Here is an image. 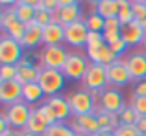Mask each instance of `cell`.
Here are the masks:
<instances>
[{
	"mask_svg": "<svg viewBox=\"0 0 146 136\" xmlns=\"http://www.w3.org/2000/svg\"><path fill=\"white\" fill-rule=\"evenodd\" d=\"M98 94L100 92H91V90H87V88L72 90L67 96L68 105H70L72 118H76V116H85V114H96Z\"/></svg>",
	"mask_w": 146,
	"mask_h": 136,
	"instance_id": "6da1fadb",
	"label": "cell"
},
{
	"mask_svg": "<svg viewBox=\"0 0 146 136\" xmlns=\"http://www.w3.org/2000/svg\"><path fill=\"white\" fill-rule=\"evenodd\" d=\"M128 107L124 99V94L120 92V88H113V86H107L102 92L98 94V110L102 112H109V114H120L124 109Z\"/></svg>",
	"mask_w": 146,
	"mask_h": 136,
	"instance_id": "7a4b0ae2",
	"label": "cell"
},
{
	"mask_svg": "<svg viewBox=\"0 0 146 136\" xmlns=\"http://www.w3.org/2000/svg\"><path fill=\"white\" fill-rule=\"evenodd\" d=\"M43 88L44 96L52 97V96H59V92L65 88L67 77L63 75L61 70H52V68H41L39 74V81H37Z\"/></svg>",
	"mask_w": 146,
	"mask_h": 136,
	"instance_id": "3957f363",
	"label": "cell"
},
{
	"mask_svg": "<svg viewBox=\"0 0 146 136\" xmlns=\"http://www.w3.org/2000/svg\"><path fill=\"white\" fill-rule=\"evenodd\" d=\"M70 52L59 44V46H43V50L39 52V66L41 68H52V70H63L67 57Z\"/></svg>",
	"mask_w": 146,
	"mask_h": 136,
	"instance_id": "277c9868",
	"label": "cell"
},
{
	"mask_svg": "<svg viewBox=\"0 0 146 136\" xmlns=\"http://www.w3.org/2000/svg\"><path fill=\"white\" fill-rule=\"evenodd\" d=\"M32 112H33V109L30 107L28 103L19 101V103H15V105L6 107V110L2 112V116L7 120V123H9L11 129L24 131L26 125H28V120H30V116H32Z\"/></svg>",
	"mask_w": 146,
	"mask_h": 136,
	"instance_id": "5b68a950",
	"label": "cell"
},
{
	"mask_svg": "<svg viewBox=\"0 0 146 136\" xmlns=\"http://www.w3.org/2000/svg\"><path fill=\"white\" fill-rule=\"evenodd\" d=\"M89 65H91V61L85 54H82V52H70L61 72H63V75L67 79H70V81H82L85 72H87V68H89Z\"/></svg>",
	"mask_w": 146,
	"mask_h": 136,
	"instance_id": "8992f818",
	"label": "cell"
},
{
	"mask_svg": "<svg viewBox=\"0 0 146 136\" xmlns=\"http://www.w3.org/2000/svg\"><path fill=\"white\" fill-rule=\"evenodd\" d=\"M82 83H83V88L91 90V92H102L104 88H107L109 81H107L106 66L98 65V63H91L85 75H83V79H82Z\"/></svg>",
	"mask_w": 146,
	"mask_h": 136,
	"instance_id": "52a82bcc",
	"label": "cell"
},
{
	"mask_svg": "<svg viewBox=\"0 0 146 136\" xmlns=\"http://www.w3.org/2000/svg\"><path fill=\"white\" fill-rule=\"evenodd\" d=\"M24 59V48L11 37L2 35L0 39V65H19Z\"/></svg>",
	"mask_w": 146,
	"mask_h": 136,
	"instance_id": "ba28073f",
	"label": "cell"
},
{
	"mask_svg": "<svg viewBox=\"0 0 146 136\" xmlns=\"http://www.w3.org/2000/svg\"><path fill=\"white\" fill-rule=\"evenodd\" d=\"M87 37H89V28L85 24V18L74 22V24L65 26V42L72 48H85Z\"/></svg>",
	"mask_w": 146,
	"mask_h": 136,
	"instance_id": "9c48e42d",
	"label": "cell"
},
{
	"mask_svg": "<svg viewBox=\"0 0 146 136\" xmlns=\"http://www.w3.org/2000/svg\"><path fill=\"white\" fill-rule=\"evenodd\" d=\"M106 70H107L109 86H113V88H122V86L129 85V81H133L131 74H129L128 66H126V63H124V59H117L113 65L106 66Z\"/></svg>",
	"mask_w": 146,
	"mask_h": 136,
	"instance_id": "30bf717a",
	"label": "cell"
},
{
	"mask_svg": "<svg viewBox=\"0 0 146 136\" xmlns=\"http://www.w3.org/2000/svg\"><path fill=\"white\" fill-rule=\"evenodd\" d=\"M122 59H124L133 81L146 79V54L144 52H131V54H128Z\"/></svg>",
	"mask_w": 146,
	"mask_h": 136,
	"instance_id": "8fae6325",
	"label": "cell"
},
{
	"mask_svg": "<svg viewBox=\"0 0 146 136\" xmlns=\"http://www.w3.org/2000/svg\"><path fill=\"white\" fill-rule=\"evenodd\" d=\"M82 20V6L80 2H72L70 6H59L54 11V22H59L61 26H68Z\"/></svg>",
	"mask_w": 146,
	"mask_h": 136,
	"instance_id": "7c38bea8",
	"label": "cell"
},
{
	"mask_svg": "<svg viewBox=\"0 0 146 136\" xmlns=\"http://www.w3.org/2000/svg\"><path fill=\"white\" fill-rule=\"evenodd\" d=\"M0 101L6 107L22 101V85L17 79L15 81H2L0 83Z\"/></svg>",
	"mask_w": 146,
	"mask_h": 136,
	"instance_id": "4fadbf2b",
	"label": "cell"
},
{
	"mask_svg": "<svg viewBox=\"0 0 146 136\" xmlns=\"http://www.w3.org/2000/svg\"><path fill=\"white\" fill-rule=\"evenodd\" d=\"M70 127L74 129V133H82V134H87V136H94L96 133H100V125H98L96 114L76 116V118H72Z\"/></svg>",
	"mask_w": 146,
	"mask_h": 136,
	"instance_id": "5bb4252c",
	"label": "cell"
},
{
	"mask_svg": "<svg viewBox=\"0 0 146 136\" xmlns=\"http://www.w3.org/2000/svg\"><path fill=\"white\" fill-rule=\"evenodd\" d=\"M120 35H122V41H124L126 44L129 46H141L146 37V29L143 28V26L139 24V22H129V24L122 26L120 28Z\"/></svg>",
	"mask_w": 146,
	"mask_h": 136,
	"instance_id": "9a60e30c",
	"label": "cell"
},
{
	"mask_svg": "<svg viewBox=\"0 0 146 136\" xmlns=\"http://www.w3.org/2000/svg\"><path fill=\"white\" fill-rule=\"evenodd\" d=\"M41 74V66L33 65L28 59H22L17 65V81L21 85H30V83H37Z\"/></svg>",
	"mask_w": 146,
	"mask_h": 136,
	"instance_id": "2e32d148",
	"label": "cell"
},
{
	"mask_svg": "<svg viewBox=\"0 0 146 136\" xmlns=\"http://www.w3.org/2000/svg\"><path fill=\"white\" fill-rule=\"evenodd\" d=\"M65 42V26L59 22H50L43 28V46H59Z\"/></svg>",
	"mask_w": 146,
	"mask_h": 136,
	"instance_id": "e0dca14e",
	"label": "cell"
},
{
	"mask_svg": "<svg viewBox=\"0 0 146 136\" xmlns=\"http://www.w3.org/2000/svg\"><path fill=\"white\" fill-rule=\"evenodd\" d=\"M35 0H21V2H15L13 7H15V15H17V20L22 22V24H32L35 22V6H33Z\"/></svg>",
	"mask_w": 146,
	"mask_h": 136,
	"instance_id": "ac0fdd59",
	"label": "cell"
},
{
	"mask_svg": "<svg viewBox=\"0 0 146 136\" xmlns=\"http://www.w3.org/2000/svg\"><path fill=\"white\" fill-rule=\"evenodd\" d=\"M21 44H22V48H28V50L37 48L39 44H43V28H41L37 22L28 24V26H26V33H24V37H22Z\"/></svg>",
	"mask_w": 146,
	"mask_h": 136,
	"instance_id": "d6986e66",
	"label": "cell"
},
{
	"mask_svg": "<svg viewBox=\"0 0 146 136\" xmlns=\"http://www.w3.org/2000/svg\"><path fill=\"white\" fill-rule=\"evenodd\" d=\"M46 103L52 107V110L56 112L57 122H67V120L72 116L70 105H68L67 97H63V96H52V97H46Z\"/></svg>",
	"mask_w": 146,
	"mask_h": 136,
	"instance_id": "ffe728a7",
	"label": "cell"
},
{
	"mask_svg": "<svg viewBox=\"0 0 146 136\" xmlns=\"http://www.w3.org/2000/svg\"><path fill=\"white\" fill-rule=\"evenodd\" d=\"M87 57H89L91 63H98V65H104V66H109L113 65L117 59H120L113 50H111L109 44H104L100 50L96 52H87Z\"/></svg>",
	"mask_w": 146,
	"mask_h": 136,
	"instance_id": "44dd1931",
	"label": "cell"
},
{
	"mask_svg": "<svg viewBox=\"0 0 146 136\" xmlns=\"http://www.w3.org/2000/svg\"><path fill=\"white\" fill-rule=\"evenodd\" d=\"M93 6H94V11H96L100 17H104L106 20L107 18H117L118 11H120L118 0H98V2L93 4Z\"/></svg>",
	"mask_w": 146,
	"mask_h": 136,
	"instance_id": "7402d4cb",
	"label": "cell"
},
{
	"mask_svg": "<svg viewBox=\"0 0 146 136\" xmlns=\"http://www.w3.org/2000/svg\"><path fill=\"white\" fill-rule=\"evenodd\" d=\"M44 97V92L41 88L39 83H30V85H22V101L28 103L30 107L35 103H39L41 99ZM43 103V101H41Z\"/></svg>",
	"mask_w": 146,
	"mask_h": 136,
	"instance_id": "603a6c76",
	"label": "cell"
},
{
	"mask_svg": "<svg viewBox=\"0 0 146 136\" xmlns=\"http://www.w3.org/2000/svg\"><path fill=\"white\" fill-rule=\"evenodd\" d=\"M46 129H48V125L39 118V116H37L35 109H33L32 116H30V120H28V125H26V129H24V133H30L33 136H43L44 133H46Z\"/></svg>",
	"mask_w": 146,
	"mask_h": 136,
	"instance_id": "cb8c5ba5",
	"label": "cell"
},
{
	"mask_svg": "<svg viewBox=\"0 0 146 136\" xmlns=\"http://www.w3.org/2000/svg\"><path fill=\"white\" fill-rule=\"evenodd\" d=\"M74 129L70 127V123L67 122H56L54 125H50L46 129V133L43 136H74Z\"/></svg>",
	"mask_w": 146,
	"mask_h": 136,
	"instance_id": "d4e9b609",
	"label": "cell"
},
{
	"mask_svg": "<svg viewBox=\"0 0 146 136\" xmlns=\"http://www.w3.org/2000/svg\"><path fill=\"white\" fill-rule=\"evenodd\" d=\"M35 112H37V116H39L41 120H43L44 123H46V125L50 127V125H54V123L57 122V118H56V112L52 110V107H50V105L46 103V99L43 101V103H39L35 107Z\"/></svg>",
	"mask_w": 146,
	"mask_h": 136,
	"instance_id": "484cf974",
	"label": "cell"
},
{
	"mask_svg": "<svg viewBox=\"0 0 146 136\" xmlns=\"http://www.w3.org/2000/svg\"><path fill=\"white\" fill-rule=\"evenodd\" d=\"M85 24H87V28H89V31L104 33V29H106V18L100 17L96 11H91L85 17Z\"/></svg>",
	"mask_w": 146,
	"mask_h": 136,
	"instance_id": "4316f807",
	"label": "cell"
},
{
	"mask_svg": "<svg viewBox=\"0 0 146 136\" xmlns=\"http://www.w3.org/2000/svg\"><path fill=\"white\" fill-rule=\"evenodd\" d=\"M131 9H133V18H135V22H139L146 29V0H133Z\"/></svg>",
	"mask_w": 146,
	"mask_h": 136,
	"instance_id": "83f0119b",
	"label": "cell"
},
{
	"mask_svg": "<svg viewBox=\"0 0 146 136\" xmlns=\"http://www.w3.org/2000/svg\"><path fill=\"white\" fill-rule=\"evenodd\" d=\"M118 4H120V11H118V20H120V24L126 26V24L135 20V18H133L131 2H129V0H118Z\"/></svg>",
	"mask_w": 146,
	"mask_h": 136,
	"instance_id": "f1b7e54d",
	"label": "cell"
},
{
	"mask_svg": "<svg viewBox=\"0 0 146 136\" xmlns=\"http://www.w3.org/2000/svg\"><path fill=\"white\" fill-rule=\"evenodd\" d=\"M24 33H26V24H22V22L15 20L13 24H11L9 28H7L6 31H4V35H7V37H11L13 41L21 42V41H22V37H24Z\"/></svg>",
	"mask_w": 146,
	"mask_h": 136,
	"instance_id": "f546056e",
	"label": "cell"
},
{
	"mask_svg": "<svg viewBox=\"0 0 146 136\" xmlns=\"http://www.w3.org/2000/svg\"><path fill=\"white\" fill-rule=\"evenodd\" d=\"M13 4H15V2H13ZM13 4H11V7H4L2 13H0V28H2V31H6V29L9 28V26L13 24L15 20H17V15H15Z\"/></svg>",
	"mask_w": 146,
	"mask_h": 136,
	"instance_id": "4dcf8cb0",
	"label": "cell"
},
{
	"mask_svg": "<svg viewBox=\"0 0 146 136\" xmlns=\"http://www.w3.org/2000/svg\"><path fill=\"white\" fill-rule=\"evenodd\" d=\"M106 44L104 41V33H96V31H89V37H87V46L85 52H96Z\"/></svg>",
	"mask_w": 146,
	"mask_h": 136,
	"instance_id": "1f68e13d",
	"label": "cell"
},
{
	"mask_svg": "<svg viewBox=\"0 0 146 136\" xmlns=\"http://www.w3.org/2000/svg\"><path fill=\"white\" fill-rule=\"evenodd\" d=\"M118 118H120V125H135V122L139 120V116H137V112L128 105V107L118 114Z\"/></svg>",
	"mask_w": 146,
	"mask_h": 136,
	"instance_id": "d6a6232c",
	"label": "cell"
},
{
	"mask_svg": "<svg viewBox=\"0 0 146 136\" xmlns=\"http://www.w3.org/2000/svg\"><path fill=\"white\" fill-rule=\"evenodd\" d=\"M17 79V65H0V83Z\"/></svg>",
	"mask_w": 146,
	"mask_h": 136,
	"instance_id": "836d02e7",
	"label": "cell"
},
{
	"mask_svg": "<svg viewBox=\"0 0 146 136\" xmlns=\"http://www.w3.org/2000/svg\"><path fill=\"white\" fill-rule=\"evenodd\" d=\"M129 107L137 112V116H146V97H141V96H133L131 97V103Z\"/></svg>",
	"mask_w": 146,
	"mask_h": 136,
	"instance_id": "e575fe53",
	"label": "cell"
},
{
	"mask_svg": "<svg viewBox=\"0 0 146 136\" xmlns=\"http://www.w3.org/2000/svg\"><path fill=\"white\" fill-rule=\"evenodd\" d=\"M35 22L41 26V28H44V26H48L50 22H54V13L48 9H41L35 13Z\"/></svg>",
	"mask_w": 146,
	"mask_h": 136,
	"instance_id": "d590c367",
	"label": "cell"
},
{
	"mask_svg": "<svg viewBox=\"0 0 146 136\" xmlns=\"http://www.w3.org/2000/svg\"><path fill=\"white\" fill-rule=\"evenodd\" d=\"M115 136H141L135 125H120L115 131Z\"/></svg>",
	"mask_w": 146,
	"mask_h": 136,
	"instance_id": "8d00e7d4",
	"label": "cell"
},
{
	"mask_svg": "<svg viewBox=\"0 0 146 136\" xmlns=\"http://www.w3.org/2000/svg\"><path fill=\"white\" fill-rule=\"evenodd\" d=\"M122 35H120V29H106L104 31V41H106V44H115L117 41H120Z\"/></svg>",
	"mask_w": 146,
	"mask_h": 136,
	"instance_id": "74e56055",
	"label": "cell"
},
{
	"mask_svg": "<svg viewBox=\"0 0 146 136\" xmlns=\"http://www.w3.org/2000/svg\"><path fill=\"white\" fill-rule=\"evenodd\" d=\"M131 96H141V97H146V79H143V81H137L135 85H133Z\"/></svg>",
	"mask_w": 146,
	"mask_h": 136,
	"instance_id": "f35d334b",
	"label": "cell"
},
{
	"mask_svg": "<svg viewBox=\"0 0 146 136\" xmlns=\"http://www.w3.org/2000/svg\"><path fill=\"white\" fill-rule=\"evenodd\" d=\"M111 50H113V52H115V54H117V55H118V57H120V59H122V55H124V52H126V50H128V44H126V42H124V41H122V39H120V41H117V42H115V44H111Z\"/></svg>",
	"mask_w": 146,
	"mask_h": 136,
	"instance_id": "ab89813d",
	"label": "cell"
},
{
	"mask_svg": "<svg viewBox=\"0 0 146 136\" xmlns=\"http://www.w3.org/2000/svg\"><path fill=\"white\" fill-rule=\"evenodd\" d=\"M135 127L141 136H146V116H139V120L135 122Z\"/></svg>",
	"mask_w": 146,
	"mask_h": 136,
	"instance_id": "60d3db41",
	"label": "cell"
},
{
	"mask_svg": "<svg viewBox=\"0 0 146 136\" xmlns=\"http://www.w3.org/2000/svg\"><path fill=\"white\" fill-rule=\"evenodd\" d=\"M0 136H22V131H15V129H9L6 133H2Z\"/></svg>",
	"mask_w": 146,
	"mask_h": 136,
	"instance_id": "b9f144b4",
	"label": "cell"
},
{
	"mask_svg": "<svg viewBox=\"0 0 146 136\" xmlns=\"http://www.w3.org/2000/svg\"><path fill=\"white\" fill-rule=\"evenodd\" d=\"M94 136H115V131H100Z\"/></svg>",
	"mask_w": 146,
	"mask_h": 136,
	"instance_id": "7bdbcfd3",
	"label": "cell"
},
{
	"mask_svg": "<svg viewBox=\"0 0 146 136\" xmlns=\"http://www.w3.org/2000/svg\"><path fill=\"white\" fill-rule=\"evenodd\" d=\"M141 48H143V52L146 54V37H144V41H143V44H141Z\"/></svg>",
	"mask_w": 146,
	"mask_h": 136,
	"instance_id": "ee69618b",
	"label": "cell"
},
{
	"mask_svg": "<svg viewBox=\"0 0 146 136\" xmlns=\"http://www.w3.org/2000/svg\"><path fill=\"white\" fill-rule=\"evenodd\" d=\"M22 136H33V134H30V133H24V131H22Z\"/></svg>",
	"mask_w": 146,
	"mask_h": 136,
	"instance_id": "f6af8a7d",
	"label": "cell"
},
{
	"mask_svg": "<svg viewBox=\"0 0 146 136\" xmlns=\"http://www.w3.org/2000/svg\"><path fill=\"white\" fill-rule=\"evenodd\" d=\"M74 136H87V134H82V133H76Z\"/></svg>",
	"mask_w": 146,
	"mask_h": 136,
	"instance_id": "bcb514c9",
	"label": "cell"
}]
</instances>
